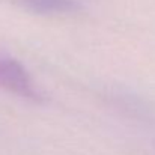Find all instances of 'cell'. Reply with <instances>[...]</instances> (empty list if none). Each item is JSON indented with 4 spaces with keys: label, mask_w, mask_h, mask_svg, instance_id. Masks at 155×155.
I'll return each instance as SVG.
<instances>
[{
    "label": "cell",
    "mask_w": 155,
    "mask_h": 155,
    "mask_svg": "<svg viewBox=\"0 0 155 155\" xmlns=\"http://www.w3.org/2000/svg\"><path fill=\"white\" fill-rule=\"evenodd\" d=\"M0 89L30 101H42L27 69L12 57H0Z\"/></svg>",
    "instance_id": "cell-1"
},
{
    "label": "cell",
    "mask_w": 155,
    "mask_h": 155,
    "mask_svg": "<svg viewBox=\"0 0 155 155\" xmlns=\"http://www.w3.org/2000/svg\"><path fill=\"white\" fill-rule=\"evenodd\" d=\"M20 5L36 15H69L81 9L80 0H20Z\"/></svg>",
    "instance_id": "cell-2"
}]
</instances>
